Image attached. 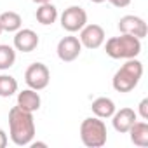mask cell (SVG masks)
<instances>
[{
    "mask_svg": "<svg viewBox=\"0 0 148 148\" xmlns=\"http://www.w3.org/2000/svg\"><path fill=\"white\" fill-rule=\"evenodd\" d=\"M9 134L11 141L18 146H28L35 136L33 113L19 108L18 105L9 110Z\"/></svg>",
    "mask_w": 148,
    "mask_h": 148,
    "instance_id": "6da1fadb",
    "label": "cell"
},
{
    "mask_svg": "<svg viewBox=\"0 0 148 148\" xmlns=\"http://www.w3.org/2000/svg\"><path fill=\"white\" fill-rule=\"evenodd\" d=\"M143 75V63L136 58L127 59L112 79V86L117 92H131L138 84Z\"/></svg>",
    "mask_w": 148,
    "mask_h": 148,
    "instance_id": "7a4b0ae2",
    "label": "cell"
},
{
    "mask_svg": "<svg viewBox=\"0 0 148 148\" xmlns=\"http://www.w3.org/2000/svg\"><path fill=\"white\" fill-rule=\"evenodd\" d=\"M105 52L112 59H131L141 52V40L127 33H120L119 37L106 40Z\"/></svg>",
    "mask_w": 148,
    "mask_h": 148,
    "instance_id": "3957f363",
    "label": "cell"
},
{
    "mask_svg": "<svg viewBox=\"0 0 148 148\" xmlns=\"http://www.w3.org/2000/svg\"><path fill=\"white\" fill-rule=\"evenodd\" d=\"M80 139L89 148H99L106 145V125L99 117H87L80 124Z\"/></svg>",
    "mask_w": 148,
    "mask_h": 148,
    "instance_id": "277c9868",
    "label": "cell"
},
{
    "mask_svg": "<svg viewBox=\"0 0 148 148\" xmlns=\"http://www.w3.org/2000/svg\"><path fill=\"white\" fill-rule=\"evenodd\" d=\"M25 82L30 89L42 91L51 82V71L44 63H33L25 71Z\"/></svg>",
    "mask_w": 148,
    "mask_h": 148,
    "instance_id": "5b68a950",
    "label": "cell"
},
{
    "mask_svg": "<svg viewBox=\"0 0 148 148\" xmlns=\"http://www.w3.org/2000/svg\"><path fill=\"white\" fill-rule=\"evenodd\" d=\"M59 19H61L63 30H66L70 33H75V32H80L87 25V12L79 5H70L68 9L63 11Z\"/></svg>",
    "mask_w": 148,
    "mask_h": 148,
    "instance_id": "8992f818",
    "label": "cell"
},
{
    "mask_svg": "<svg viewBox=\"0 0 148 148\" xmlns=\"http://www.w3.org/2000/svg\"><path fill=\"white\" fill-rule=\"evenodd\" d=\"M56 52H58V58L64 63H71L75 61L80 52H82V44L77 37H63L59 42H58V47H56Z\"/></svg>",
    "mask_w": 148,
    "mask_h": 148,
    "instance_id": "52a82bcc",
    "label": "cell"
},
{
    "mask_svg": "<svg viewBox=\"0 0 148 148\" xmlns=\"http://www.w3.org/2000/svg\"><path fill=\"white\" fill-rule=\"evenodd\" d=\"M119 32L120 33H127V35H132V37H136V38H145L146 37V33H148V26H146V23H145V19L143 18H139V16H124V18H120V21H119Z\"/></svg>",
    "mask_w": 148,
    "mask_h": 148,
    "instance_id": "ba28073f",
    "label": "cell"
},
{
    "mask_svg": "<svg viewBox=\"0 0 148 148\" xmlns=\"http://www.w3.org/2000/svg\"><path fill=\"white\" fill-rule=\"evenodd\" d=\"M105 30L99 25H86L80 30V44L87 49H98L105 44Z\"/></svg>",
    "mask_w": 148,
    "mask_h": 148,
    "instance_id": "9c48e42d",
    "label": "cell"
},
{
    "mask_svg": "<svg viewBox=\"0 0 148 148\" xmlns=\"http://www.w3.org/2000/svg\"><path fill=\"white\" fill-rule=\"evenodd\" d=\"M38 35L30 28H19L14 35V49L21 52H32L38 47Z\"/></svg>",
    "mask_w": 148,
    "mask_h": 148,
    "instance_id": "30bf717a",
    "label": "cell"
},
{
    "mask_svg": "<svg viewBox=\"0 0 148 148\" xmlns=\"http://www.w3.org/2000/svg\"><path fill=\"white\" fill-rule=\"evenodd\" d=\"M136 120H138V113L132 108H120L119 112L115 110V113L112 115L113 129L117 132H120V134H125Z\"/></svg>",
    "mask_w": 148,
    "mask_h": 148,
    "instance_id": "8fae6325",
    "label": "cell"
},
{
    "mask_svg": "<svg viewBox=\"0 0 148 148\" xmlns=\"http://www.w3.org/2000/svg\"><path fill=\"white\" fill-rule=\"evenodd\" d=\"M42 105V99H40V94L35 91V89H25L18 94V106L26 110V112H37Z\"/></svg>",
    "mask_w": 148,
    "mask_h": 148,
    "instance_id": "7c38bea8",
    "label": "cell"
},
{
    "mask_svg": "<svg viewBox=\"0 0 148 148\" xmlns=\"http://www.w3.org/2000/svg\"><path fill=\"white\" fill-rule=\"evenodd\" d=\"M129 136H131V143L136 145V146H148V124L146 122H134L131 125V129L127 131Z\"/></svg>",
    "mask_w": 148,
    "mask_h": 148,
    "instance_id": "4fadbf2b",
    "label": "cell"
},
{
    "mask_svg": "<svg viewBox=\"0 0 148 148\" xmlns=\"http://www.w3.org/2000/svg\"><path fill=\"white\" fill-rule=\"evenodd\" d=\"M91 110L94 113V117H99V119H110L113 113H115V103L110 99V98H98L92 101L91 105Z\"/></svg>",
    "mask_w": 148,
    "mask_h": 148,
    "instance_id": "5bb4252c",
    "label": "cell"
},
{
    "mask_svg": "<svg viewBox=\"0 0 148 148\" xmlns=\"http://www.w3.org/2000/svg\"><path fill=\"white\" fill-rule=\"evenodd\" d=\"M23 25V19L18 12L14 11H7L0 14V26H2V32H9V33H16Z\"/></svg>",
    "mask_w": 148,
    "mask_h": 148,
    "instance_id": "9a60e30c",
    "label": "cell"
},
{
    "mask_svg": "<svg viewBox=\"0 0 148 148\" xmlns=\"http://www.w3.org/2000/svg\"><path fill=\"white\" fill-rule=\"evenodd\" d=\"M35 18H37V21H38L40 25L49 26V25L56 23V19H58V9H56L51 2L40 4V7H38L37 12H35Z\"/></svg>",
    "mask_w": 148,
    "mask_h": 148,
    "instance_id": "2e32d148",
    "label": "cell"
},
{
    "mask_svg": "<svg viewBox=\"0 0 148 148\" xmlns=\"http://www.w3.org/2000/svg\"><path fill=\"white\" fill-rule=\"evenodd\" d=\"M16 63V49L0 44V70H9Z\"/></svg>",
    "mask_w": 148,
    "mask_h": 148,
    "instance_id": "e0dca14e",
    "label": "cell"
},
{
    "mask_svg": "<svg viewBox=\"0 0 148 148\" xmlns=\"http://www.w3.org/2000/svg\"><path fill=\"white\" fill-rule=\"evenodd\" d=\"M18 92V80L12 75H0V98H9Z\"/></svg>",
    "mask_w": 148,
    "mask_h": 148,
    "instance_id": "ac0fdd59",
    "label": "cell"
},
{
    "mask_svg": "<svg viewBox=\"0 0 148 148\" xmlns=\"http://www.w3.org/2000/svg\"><path fill=\"white\" fill-rule=\"evenodd\" d=\"M139 115L143 120H148V99L146 98L141 99V103H139Z\"/></svg>",
    "mask_w": 148,
    "mask_h": 148,
    "instance_id": "d6986e66",
    "label": "cell"
},
{
    "mask_svg": "<svg viewBox=\"0 0 148 148\" xmlns=\"http://www.w3.org/2000/svg\"><path fill=\"white\" fill-rule=\"evenodd\" d=\"M108 2L113 5V7H119V9H124L131 4V0H108Z\"/></svg>",
    "mask_w": 148,
    "mask_h": 148,
    "instance_id": "ffe728a7",
    "label": "cell"
},
{
    "mask_svg": "<svg viewBox=\"0 0 148 148\" xmlns=\"http://www.w3.org/2000/svg\"><path fill=\"white\" fill-rule=\"evenodd\" d=\"M7 143H9V139H7L5 131H4V129H0V148H5Z\"/></svg>",
    "mask_w": 148,
    "mask_h": 148,
    "instance_id": "44dd1931",
    "label": "cell"
},
{
    "mask_svg": "<svg viewBox=\"0 0 148 148\" xmlns=\"http://www.w3.org/2000/svg\"><path fill=\"white\" fill-rule=\"evenodd\" d=\"M32 2H35V4H47V2H51V0H32Z\"/></svg>",
    "mask_w": 148,
    "mask_h": 148,
    "instance_id": "7402d4cb",
    "label": "cell"
},
{
    "mask_svg": "<svg viewBox=\"0 0 148 148\" xmlns=\"http://www.w3.org/2000/svg\"><path fill=\"white\" fill-rule=\"evenodd\" d=\"M92 4H103V2H106V0H91Z\"/></svg>",
    "mask_w": 148,
    "mask_h": 148,
    "instance_id": "603a6c76",
    "label": "cell"
},
{
    "mask_svg": "<svg viewBox=\"0 0 148 148\" xmlns=\"http://www.w3.org/2000/svg\"><path fill=\"white\" fill-rule=\"evenodd\" d=\"M0 35H2V26H0Z\"/></svg>",
    "mask_w": 148,
    "mask_h": 148,
    "instance_id": "cb8c5ba5",
    "label": "cell"
}]
</instances>
